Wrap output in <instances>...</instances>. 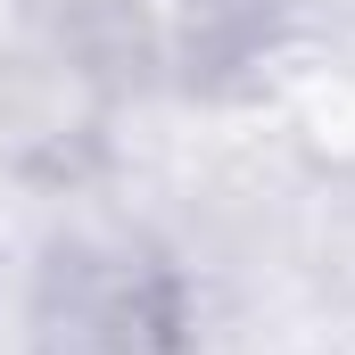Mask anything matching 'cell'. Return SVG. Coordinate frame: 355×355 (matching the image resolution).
I'll return each instance as SVG.
<instances>
[{
	"mask_svg": "<svg viewBox=\"0 0 355 355\" xmlns=\"http://www.w3.org/2000/svg\"><path fill=\"white\" fill-rule=\"evenodd\" d=\"M58 355H182V306L157 257L141 248H91L67 257L50 331Z\"/></svg>",
	"mask_w": 355,
	"mask_h": 355,
	"instance_id": "1",
	"label": "cell"
}]
</instances>
